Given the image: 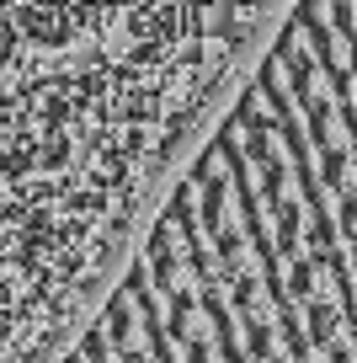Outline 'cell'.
<instances>
[{
  "label": "cell",
  "instance_id": "obj_1",
  "mask_svg": "<svg viewBox=\"0 0 357 363\" xmlns=\"http://www.w3.org/2000/svg\"><path fill=\"white\" fill-rule=\"evenodd\" d=\"M283 0L0 6V363H59Z\"/></svg>",
  "mask_w": 357,
  "mask_h": 363
}]
</instances>
